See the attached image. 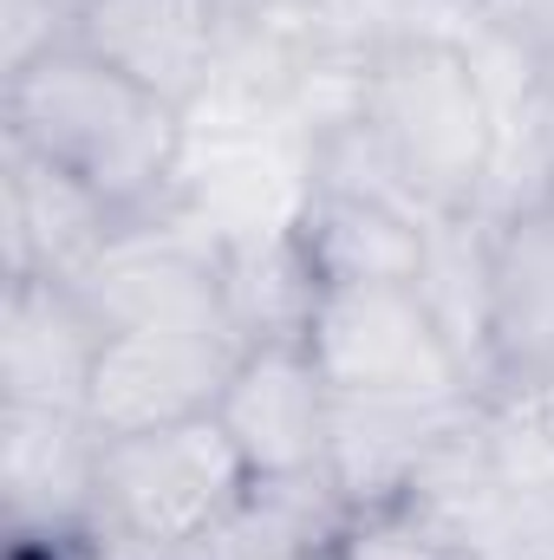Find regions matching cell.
Segmentation results:
<instances>
[{"instance_id":"14","label":"cell","mask_w":554,"mask_h":560,"mask_svg":"<svg viewBox=\"0 0 554 560\" xmlns=\"http://www.w3.org/2000/svg\"><path fill=\"white\" fill-rule=\"evenodd\" d=\"M424 235L430 215H417L405 196L359 189V183H313L307 209L293 222V242L320 287H353V280H417L424 268Z\"/></svg>"},{"instance_id":"22","label":"cell","mask_w":554,"mask_h":560,"mask_svg":"<svg viewBox=\"0 0 554 560\" xmlns=\"http://www.w3.org/2000/svg\"><path fill=\"white\" fill-rule=\"evenodd\" d=\"M463 0H359V20L372 33L385 26H457Z\"/></svg>"},{"instance_id":"3","label":"cell","mask_w":554,"mask_h":560,"mask_svg":"<svg viewBox=\"0 0 554 560\" xmlns=\"http://www.w3.org/2000/svg\"><path fill=\"white\" fill-rule=\"evenodd\" d=\"M249 489L255 476L216 411L125 430L105 436L99 456V528L138 541H216L242 515Z\"/></svg>"},{"instance_id":"13","label":"cell","mask_w":554,"mask_h":560,"mask_svg":"<svg viewBox=\"0 0 554 560\" xmlns=\"http://www.w3.org/2000/svg\"><path fill=\"white\" fill-rule=\"evenodd\" d=\"M489 222V215H483ZM554 359V209L489 222V398Z\"/></svg>"},{"instance_id":"10","label":"cell","mask_w":554,"mask_h":560,"mask_svg":"<svg viewBox=\"0 0 554 560\" xmlns=\"http://www.w3.org/2000/svg\"><path fill=\"white\" fill-rule=\"evenodd\" d=\"M118 229L105 196L0 131V280H85Z\"/></svg>"},{"instance_id":"1","label":"cell","mask_w":554,"mask_h":560,"mask_svg":"<svg viewBox=\"0 0 554 560\" xmlns=\"http://www.w3.org/2000/svg\"><path fill=\"white\" fill-rule=\"evenodd\" d=\"M359 131L430 222L476 215L496 156V98L457 26H385L366 46Z\"/></svg>"},{"instance_id":"15","label":"cell","mask_w":554,"mask_h":560,"mask_svg":"<svg viewBox=\"0 0 554 560\" xmlns=\"http://www.w3.org/2000/svg\"><path fill=\"white\" fill-rule=\"evenodd\" d=\"M417 293L430 300L443 339L457 346L470 385L489 398V222L483 215H443L424 235Z\"/></svg>"},{"instance_id":"12","label":"cell","mask_w":554,"mask_h":560,"mask_svg":"<svg viewBox=\"0 0 554 560\" xmlns=\"http://www.w3.org/2000/svg\"><path fill=\"white\" fill-rule=\"evenodd\" d=\"M483 398H339L333 392V436L326 476L346 509L405 502L412 482L470 430Z\"/></svg>"},{"instance_id":"19","label":"cell","mask_w":554,"mask_h":560,"mask_svg":"<svg viewBox=\"0 0 554 560\" xmlns=\"http://www.w3.org/2000/svg\"><path fill=\"white\" fill-rule=\"evenodd\" d=\"M7 560H216V541H138V535L85 528L66 541H7Z\"/></svg>"},{"instance_id":"7","label":"cell","mask_w":554,"mask_h":560,"mask_svg":"<svg viewBox=\"0 0 554 560\" xmlns=\"http://www.w3.org/2000/svg\"><path fill=\"white\" fill-rule=\"evenodd\" d=\"M216 423L242 450L255 482H300L326 476V436H333V385L320 378L307 339L249 346L216 398Z\"/></svg>"},{"instance_id":"24","label":"cell","mask_w":554,"mask_h":560,"mask_svg":"<svg viewBox=\"0 0 554 560\" xmlns=\"http://www.w3.org/2000/svg\"><path fill=\"white\" fill-rule=\"evenodd\" d=\"M549 79H554V66H549Z\"/></svg>"},{"instance_id":"11","label":"cell","mask_w":554,"mask_h":560,"mask_svg":"<svg viewBox=\"0 0 554 560\" xmlns=\"http://www.w3.org/2000/svg\"><path fill=\"white\" fill-rule=\"evenodd\" d=\"M79 46L138 79L163 105L189 112L229 52V7L222 0H85Z\"/></svg>"},{"instance_id":"8","label":"cell","mask_w":554,"mask_h":560,"mask_svg":"<svg viewBox=\"0 0 554 560\" xmlns=\"http://www.w3.org/2000/svg\"><path fill=\"white\" fill-rule=\"evenodd\" d=\"M99 456L92 411L0 405V502L7 541H66L99 528Z\"/></svg>"},{"instance_id":"17","label":"cell","mask_w":554,"mask_h":560,"mask_svg":"<svg viewBox=\"0 0 554 560\" xmlns=\"http://www.w3.org/2000/svg\"><path fill=\"white\" fill-rule=\"evenodd\" d=\"M333 560H463L412 502H379V509H353Z\"/></svg>"},{"instance_id":"6","label":"cell","mask_w":554,"mask_h":560,"mask_svg":"<svg viewBox=\"0 0 554 560\" xmlns=\"http://www.w3.org/2000/svg\"><path fill=\"white\" fill-rule=\"evenodd\" d=\"M242 352L249 346L235 332H209V326H125L99 352L85 411L105 436L209 418Z\"/></svg>"},{"instance_id":"20","label":"cell","mask_w":554,"mask_h":560,"mask_svg":"<svg viewBox=\"0 0 554 560\" xmlns=\"http://www.w3.org/2000/svg\"><path fill=\"white\" fill-rule=\"evenodd\" d=\"M457 20H470L476 33L503 39L535 66H554V0H463Z\"/></svg>"},{"instance_id":"18","label":"cell","mask_w":554,"mask_h":560,"mask_svg":"<svg viewBox=\"0 0 554 560\" xmlns=\"http://www.w3.org/2000/svg\"><path fill=\"white\" fill-rule=\"evenodd\" d=\"M85 0H0V79L79 39Z\"/></svg>"},{"instance_id":"16","label":"cell","mask_w":554,"mask_h":560,"mask_svg":"<svg viewBox=\"0 0 554 560\" xmlns=\"http://www.w3.org/2000/svg\"><path fill=\"white\" fill-rule=\"evenodd\" d=\"M229 326L242 346H275V339H307L313 306H320V275L307 268L293 229L262 235V242H235L229 261Z\"/></svg>"},{"instance_id":"21","label":"cell","mask_w":554,"mask_h":560,"mask_svg":"<svg viewBox=\"0 0 554 560\" xmlns=\"http://www.w3.org/2000/svg\"><path fill=\"white\" fill-rule=\"evenodd\" d=\"M229 20L249 26H313V20H359V0H222Z\"/></svg>"},{"instance_id":"4","label":"cell","mask_w":554,"mask_h":560,"mask_svg":"<svg viewBox=\"0 0 554 560\" xmlns=\"http://www.w3.org/2000/svg\"><path fill=\"white\" fill-rule=\"evenodd\" d=\"M307 352L339 398H483L417 280L320 287Z\"/></svg>"},{"instance_id":"9","label":"cell","mask_w":554,"mask_h":560,"mask_svg":"<svg viewBox=\"0 0 554 560\" xmlns=\"http://www.w3.org/2000/svg\"><path fill=\"white\" fill-rule=\"evenodd\" d=\"M112 326L79 280H0V405L85 411Z\"/></svg>"},{"instance_id":"23","label":"cell","mask_w":554,"mask_h":560,"mask_svg":"<svg viewBox=\"0 0 554 560\" xmlns=\"http://www.w3.org/2000/svg\"><path fill=\"white\" fill-rule=\"evenodd\" d=\"M516 398H535V405H549V411H554V359L542 365V378H529V385H522Z\"/></svg>"},{"instance_id":"5","label":"cell","mask_w":554,"mask_h":560,"mask_svg":"<svg viewBox=\"0 0 554 560\" xmlns=\"http://www.w3.org/2000/svg\"><path fill=\"white\" fill-rule=\"evenodd\" d=\"M229 248L189 215V209H157L143 222H125L118 242L99 255V268L79 280L85 300L112 332L125 326H229V280H222Z\"/></svg>"},{"instance_id":"2","label":"cell","mask_w":554,"mask_h":560,"mask_svg":"<svg viewBox=\"0 0 554 560\" xmlns=\"http://www.w3.org/2000/svg\"><path fill=\"white\" fill-rule=\"evenodd\" d=\"M0 131L72 170L92 196L118 209V222H143L176 202L183 112L85 52L79 39L0 79Z\"/></svg>"}]
</instances>
